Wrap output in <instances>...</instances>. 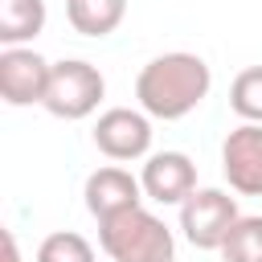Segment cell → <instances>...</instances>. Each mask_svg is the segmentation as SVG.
<instances>
[{
  "mask_svg": "<svg viewBox=\"0 0 262 262\" xmlns=\"http://www.w3.org/2000/svg\"><path fill=\"white\" fill-rule=\"evenodd\" d=\"M209 90H213V70L201 53H188V49L160 53L135 74L139 111H147L151 119H164V123L192 115L209 98Z\"/></svg>",
  "mask_w": 262,
  "mask_h": 262,
  "instance_id": "6da1fadb",
  "label": "cell"
},
{
  "mask_svg": "<svg viewBox=\"0 0 262 262\" xmlns=\"http://www.w3.org/2000/svg\"><path fill=\"white\" fill-rule=\"evenodd\" d=\"M98 246L111 262H176L172 229L143 205L98 221Z\"/></svg>",
  "mask_w": 262,
  "mask_h": 262,
  "instance_id": "7a4b0ae2",
  "label": "cell"
},
{
  "mask_svg": "<svg viewBox=\"0 0 262 262\" xmlns=\"http://www.w3.org/2000/svg\"><path fill=\"white\" fill-rule=\"evenodd\" d=\"M106 94V78L98 66H90L86 57H66V61H53V74H49V90H45V111L53 119H66V123H78V119H90L98 111Z\"/></svg>",
  "mask_w": 262,
  "mask_h": 262,
  "instance_id": "3957f363",
  "label": "cell"
},
{
  "mask_svg": "<svg viewBox=\"0 0 262 262\" xmlns=\"http://www.w3.org/2000/svg\"><path fill=\"white\" fill-rule=\"evenodd\" d=\"M237 217V196H229L225 188H196L180 205V233L196 250H221Z\"/></svg>",
  "mask_w": 262,
  "mask_h": 262,
  "instance_id": "277c9868",
  "label": "cell"
},
{
  "mask_svg": "<svg viewBox=\"0 0 262 262\" xmlns=\"http://www.w3.org/2000/svg\"><path fill=\"white\" fill-rule=\"evenodd\" d=\"M90 139L115 164L147 160L151 156V115L147 111H131V106H111V111H102L94 119Z\"/></svg>",
  "mask_w": 262,
  "mask_h": 262,
  "instance_id": "5b68a950",
  "label": "cell"
},
{
  "mask_svg": "<svg viewBox=\"0 0 262 262\" xmlns=\"http://www.w3.org/2000/svg\"><path fill=\"white\" fill-rule=\"evenodd\" d=\"M53 61H45L33 45H4L0 49V98L8 106H41L49 90Z\"/></svg>",
  "mask_w": 262,
  "mask_h": 262,
  "instance_id": "8992f818",
  "label": "cell"
},
{
  "mask_svg": "<svg viewBox=\"0 0 262 262\" xmlns=\"http://www.w3.org/2000/svg\"><path fill=\"white\" fill-rule=\"evenodd\" d=\"M221 176L237 196H262V123H237L225 135Z\"/></svg>",
  "mask_w": 262,
  "mask_h": 262,
  "instance_id": "52a82bcc",
  "label": "cell"
},
{
  "mask_svg": "<svg viewBox=\"0 0 262 262\" xmlns=\"http://www.w3.org/2000/svg\"><path fill=\"white\" fill-rule=\"evenodd\" d=\"M139 184H143V196L156 201V205H184L192 192H196V164L184 156V151H151L143 160V172H139Z\"/></svg>",
  "mask_w": 262,
  "mask_h": 262,
  "instance_id": "ba28073f",
  "label": "cell"
},
{
  "mask_svg": "<svg viewBox=\"0 0 262 262\" xmlns=\"http://www.w3.org/2000/svg\"><path fill=\"white\" fill-rule=\"evenodd\" d=\"M82 201H86V213L94 221H106L115 213H127L135 205H143V184L139 176H131L127 168L119 164H106V168H94L82 184Z\"/></svg>",
  "mask_w": 262,
  "mask_h": 262,
  "instance_id": "9c48e42d",
  "label": "cell"
},
{
  "mask_svg": "<svg viewBox=\"0 0 262 262\" xmlns=\"http://www.w3.org/2000/svg\"><path fill=\"white\" fill-rule=\"evenodd\" d=\"M45 0H0V45H29L45 33Z\"/></svg>",
  "mask_w": 262,
  "mask_h": 262,
  "instance_id": "30bf717a",
  "label": "cell"
},
{
  "mask_svg": "<svg viewBox=\"0 0 262 262\" xmlns=\"http://www.w3.org/2000/svg\"><path fill=\"white\" fill-rule=\"evenodd\" d=\"M127 16V0H66V20L82 37H111Z\"/></svg>",
  "mask_w": 262,
  "mask_h": 262,
  "instance_id": "8fae6325",
  "label": "cell"
},
{
  "mask_svg": "<svg viewBox=\"0 0 262 262\" xmlns=\"http://www.w3.org/2000/svg\"><path fill=\"white\" fill-rule=\"evenodd\" d=\"M217 254L221 262H262V217H237Z\"/></svg>",
  "mask_w": 262,
  "mask_h": 262,
  "instance_id": "7c38bea8",
  "label": "cell"
},
{
  "mask_svg": "<svg viewBox=\"0 0 262 262\" xmlns=\"http://www.w3.org/2000/svg\"><path fill=\"white\" fill-rule=\"evenodd\" d=\"M229 106L242 123H262V66H246L229 82Z\"/></svg>",
  "mask_w": 262,
  "mask_h": 262,
  "instance_id": "4fadbf2b",
  "label": "cell"
},
{
  "mask_svg": "<svg viewBox=\"0 0 262 262\" xmlns=\"http://www.w3.org/2000/svg\"><path fill=\"white\" fill-rule=\"evenodd\" d=\"M37 262H98V258H94V246L82 233L57 229L37 246Z\"/></svg>",
  "mask_w": 262,
  "mask_h": 262,
  "instance_id": "5bb4252c",
  "label": "cell"
},
{
  "mask_svg": "<svg viewBox=\"0 0 262 262\" xmlns=\"http://www.w3.org/2000/svg\"><path fill=\"white\" fill-rule=\"evenodd\" d=\"M4 262H25L20 258V246H16V233L4 229Z\"/></svg>",
  "mask_w": 262,
  "mask_h": 262,
  "instance_id": "9a60e30c",
  "label": "cell"
}]
</instances>
